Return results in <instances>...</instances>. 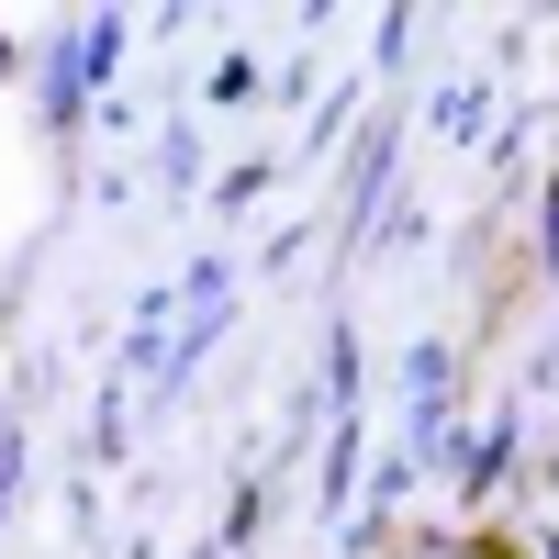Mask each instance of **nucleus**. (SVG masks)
I'll return each instance as SVG.
<instances>
[{"label":"nucleus","mask_w":559,"mask_h":559,"mask_svg":"<svg viewBox=\"0 0 559 559\" xmlns=\"http://www.w3.org/2000/svg\"><path fill=\"white\" fill-rule=\"evenodd\" d=\"M548 269H559V168H548Z\"/></svg>","instance_id":"obj_2"},{"label":"nucleus","mask_w":559,"mask_h":559,"mask_svg":"<svg viewBox=\"0 0 559 559\" xmlns=\"http://www.w3.org/2000/svg\"><path fill=\"white\" fill-rule=\"evenodd\" d=\"M12 481H23V448H12V437H0V503H12Z\"/></svg>","instance_id":"obj_1"}]
</instances>
